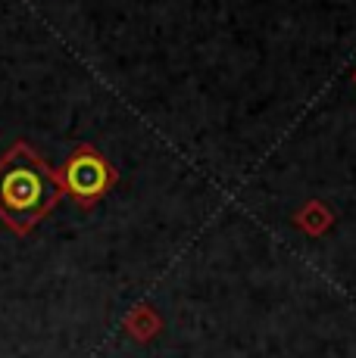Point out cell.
<instances>
[{
  "mask_svg": "<svg viewBox=\"0 0 356 358\" xmlns=\"http://www.w3.org/2000/svg\"><path fill=\"white\" fill-rule=\"evenodd\" d=\"M60 171L50 169L25 141L0 156V218L16 234L32 231L63 196Z\"/></svg>",
  "mask_w": 356,
  "mask_h": 358,
  "instance_id": "obj_1",
  "label": "cell"
},
{
  "mask_svg": "<svg viewBox=\"0 0 356 358\" xmlns=\"http://www.w3.org/2000/svg\"><path fill=\"white\" fill-rule=\"evenodd\" d=\"M60 181H63L66 194H72L81 206H91L116 184V169L94 147L81 143L69 159L63 162V169H60Z\"/></svg>",
  "mask_w": 356,
  "mask_h": 358,
  "instance_id": "obj_2",
  "label": "cell"
}]
</instances>
